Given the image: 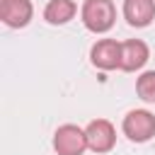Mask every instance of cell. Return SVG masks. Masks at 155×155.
<instances>
[{
    "mask_svg": "<svg viewBox=\"0 0 155 155\" xmlns=\"http://www.w3.org/2000/svg\"><path fill=\"white\" fill-rule=\"evenodd\" d=\"M80 17L85 29H90L92 34H104L116 22V7L111 0H85Z\"/></svg>",
    "mask_w": 155,
    "mask_h": 155,
    "instance_id": "6da1fadb",
    "label": "cell"
},
{
    "mask_svg": "<svg viewBox=\"0 0 155 155\" xmlns=\"http://www.w3.org/2000/svg\"><path fill=\"white\" fill-rule=\"evenodd\" d=\"M124 133L133 143H145L155 136V116L148 109H131L121 124Z\"/></svg>",
    "mask_w": 155,
    "mask_h": 155,
    "instance_id": "7a4b0ae2",
    "label": "cell"
},
{
    "mask_svg": "<svg viewBox=\"0 0 155 155\" xmlns=\"http://www.w3.org/2000/svg\"><path fill=\"white\" fill-rule=\"evenodd\" d=\"M53 150L58 155H82L87 150V136L85 128L75 124H63L53 133Z\"/></svg>",
    "mask_w": 155,
    "mask_h": 155,
    "instance_id": "3957f363",
    "label": "cell"
},
{
    "mask_svg": "<svg viewBox=\"0 0 155 155\" xmlns=\"http://www.w3.org/2000/svg\"><path fill=\"white\" fill-rule=\"evenodd\" d=\"M85 136H87V148L94 153H109L116 143V131L111 126V121L107 119H94L85 126Z\"/></svg>",
    "mask_w": 155,
    "mask_h": 155,
    "instance_id": "277c9868",
    "label": "cell"
},
{
    "mask_svg": "<svg viewBox=\"0 0 155 155\" xmlns=\"http://www.w3.org/2000/svg\"><path fill=\"white\" fill-rule=\"evenodd\" d=\"M92 65L99 70H114L121 68V44L114 39H99L90 51Z\"/></svg>",
    "mask_w": 155,
    "mask_h": 155,
    "instance_id": "5b68a950",
    "label": "cell"
},
{
    "mask_svg": "<svg viewBox=\"0 0 155 155\" xmlns=\"http://www.w3.org/2000/svg\"><path fill=\"white\" fill-rule=\"evenodd\" d=\"M31 15H34L31 0H0V19L12 29L27 27Z\"/></svg>",
    "mask_w": 155,
    "mask_h": 155,
    "instance_id": "8992f818",
    "label": "cell"
},
{
    "mask_svg": "<svg viewBox=\"0 0 155 155\" xmlns=\"http://www.w3.org/2000/svg\"><path fill=\"white\" fill-rule=\"evenodd\" d=\"M150 58V51H148V44L140 41V39H128L121 44V70L126 73H133V70H140Z\"/></svg>",
    "mask_w": 155,
    "mask_h": 155,
    "instance_id": "52a82bcc",
    "label": "cell"
},
{
    "mask_svg": "<svg viewBox=\"0 0 155 155\" xmlns=\"http://www.w3.org/2000/svg\"><path fill=\"white\" fill-rule=\"evenodd\" d=\"M124 17L131 27H148L155 19V0H124Z\"/></svg>",
    "mask_w": 155,
    "mask_h": 155,
    "instance_id": "ba28073f",
    "label": "cell"
},
{
    "mask_svg": "<svg viewBox=\"0 0 155 155\" xmlns=\"http://www.w3.org/2000/svg\"><path fill=\"white\" fill-rule=\"evenodd\" d=\"M78 12V5L73 0H48L44 7V19L48 24H68Z\"/></svg>",
    "mask_w": 155,
    "mask_h": 155,
    "instance_id": "9c48e42d",
    "label": "cell"
},
{
    "mask_svg": "<svg viewBox=\"0 0 155 155\" xmlns=\"http://www.w3.org/2000/svg\"><path fill=\"white\" fill-rule=\"evenodd\" d=\"M136 92L143 102H155V70H145L136 80Z\"/></svg>",
    "mask_w": 155,
    "mask_h": 155,
    "instance_id": "30bf717a",
    "label": "cell"
}]
</instances>
